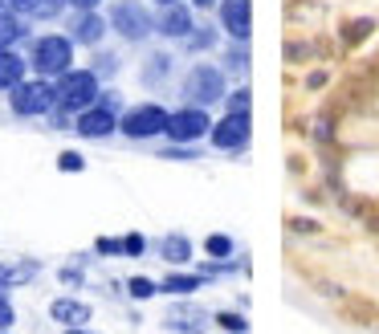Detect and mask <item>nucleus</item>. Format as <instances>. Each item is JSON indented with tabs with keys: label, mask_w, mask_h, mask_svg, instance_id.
I'll list each match as a JSON object with an SVG mask.
<instances>
[{
	"label": "nucleus",
	"mask_w": 379,
	"mask_h": 334,
	"mask_svg": "<svg viewBox=\"0 0 379 334\" xmlns=\"http://www.w3.org/2000/svg\"><path fill=\"white\" fill-rule=\"evenodd\" d=\"M155 4H164V8H167V4H176V0H155Z\"/></svg>",
	"instance_id": "47"
},
{
	"label": "nucleus",
	"mask_w": 379,
	"mask_h": 334,
	"mask_svg": "<svg viewBox=\"0 0 379 334\" xmlns=\"http://www.w3.org/2000/svg\"><path fill=\"white\" fill-rule=\"evenodd\" d=\"M9 106H13V115H50L53 106H57V90L50 86V78H37V82H17L13 86V94H9Z\"/></svg>",
	"instance_id": "3"
},
{
	"label": "nucleus",
	"mask_w": 379,
	"mask_h": 334,
	"mask_svg": "<svg viewBox=\"0 0 379 334\" xmlns=\"http://www.w3.org/2000/svg\"><path fill=\"white\" fill-rule=\"evenodd\" d=\"M363 224H367V229H371V233H379V212H371V217L363 220Z\"/></svg>",
	"instance_id": "43"
},
{
	"label": "nucleus",
	"mask_w": 379,
	"mask_h": 334,
	"mask_svg": "<svg viewBox=\"0 0 379 334\" xmlns=\"http://www.w3.org/2000/svg\"><path fill=\"white\" fill-rule=\"evenodd\" d=\"M339 314H343L351 326L379 330V301L363 298V294H343V298H339Z\"/></svg>",
	"instance_id": "9"
},
{
	"label": "nucleus",
	"mask_w": 379,
	"mask_h": 334,
	"mask_svg": "<svg viewBox=\"0 0 379 334\" xmlns=\"http://www.w3.org/2000/svg\"><path fill=\"white\" fill-rule=\"evenodd\" d=\"M290 229H294V233H318V224L306 220V217H294V220H290Z\"/></svg>",
	"instance_id": "39"
},
{
	"label": "nucleus",
	"mask_w": 379,
	"mask_h": 334,
	"mask_svg": "<svg viewBox=\"0 0 379 334\" xmlns=\"http://www.w3.org/2000/svg\"><path fill=\"white\" fill-rule=\"evenodd\" d=\"M94 249H98V253H111V257H115V253H123V241H115V236H98V245H94Z\"/></svg>",
	"instance_id": "38"
},
{
	"label": "nucleus",
	"mask_w": 379,
	"mask_h": 334,
	"mask_svg": "<svg viewBox=\"0 0 379 334\" xmlns=\"http://www.w3.org/2000/svg\"><path fill=\"white\" fill-rule=\"evenodd\" d=\"M245 62H249V53H245V41H237V50L229 53V66H232V69H245Z\"/></svg>",
	"instance_id": "37"
},
{
	"label": "nucleus",
	"mask_w": 379,
	"mask_h": 334,
	"mask_svg": "<svg viewBox=\"0 0 379 334\" xmlns=\"http://www.w3.org/2000/svg\"><path fill=\"white\" fill-rule=\"evenodd\" d=\"M167 69H171V57H167V53H155L147 66H143V82H164Z\"/></svg>",
	"instance_id": "22"
},
{
	"label": "nucleus",
	"mask_w": 379,
	"mask_h": 334,
	"mask_svg": "<svg viewBox=\"0 0 379 334\" xmlns=\"http://www.w3.org/2000/svg\"><path fill=\"white\" fill-rule=\"evenodd\" d=\"M192 4H196V8H213L216 0H192Z\"/></svg>",
	"instance_id": "44"
},
{
	"label": "nucleus",
	"mask_w": 379,
	"mask_h": 334,
	"mask_svg": "<svg viewBox=\"0 0 379 334\" xmlns=\"http://www.w3.org/2000/svg\"><path fill=\"white\" fill-rule=\"evenodd\" d=\"M69 334H90V330H82V326H69Z\"/></svg>",
	"instance_id": "45"
},
{
	"label": "nucleus",
	"mask_w": 379,
	"mask_h": 334,
	"mask_svg": "<svg viewBox=\"0 0 379 334\" xmlns=\"http://www.w3.org/2000/svg\"><path fill=\"white\" fill-rule=\"evenodd\" d=\"M115 66H118L115 53H98V57H94V74H115Z\"/></svg>",
	"instance_id": "34"
},
{
	"label": "nucleus",
	"mask_w": 379,
	"mask_h": 334,
	"mask_svg": "<svg viewBox=\"0 0 379 334\" xmlns=\"http://www.w3.org/2000/svg\"><path fill=\"white\" fill-rule=\"evenodd\" d=\"M74 131L82 134V139H106V134L118 131V118L111 106L94 102V106H86L82 115H74Z\"/></svg>",
	"instance_id": "8"
},
{
	"label": "nucleus",
	"mask_w": 379,
	"mask_h": 334,
	"mask_svg": "<svg viewBox=\"0 0 379 334\" xmlns=\"http://www.w3.org/2000/svg\"><path fill=\"white\" fill-rule=\"evenodd\" d=\"M213 143L220 151H241L249 143V115H225L213 127Z\"/></svg>",
	"instance_id": "11"
},
{
	"label": "nucleus",
	"mask_w": 379,
	"mask_h": 334,
	"mask_svg": "<svg viewBox=\"0 0 379 334\" xmlns=\"http://www.w3.org/2000/svg\"><path fill=\"white\" fill-rule=\"evenodd\" d=\"M50 318L53 322H62V326H82V322H90V306L86 301H74V298H57L50 306Z\"/></svg>",
	"instance_id": "15"
},
{
	"label": "nucleus",
	"mask_w": 379,
	"mask_h": 334,
	"mask_svg": "<svg viewBox=\"0 0 379 334\" xmlns=\"http://www.w3.org/2000/svg\"><path fill=\"white\" fill-rule=\"evenodd\" d=\"M37 4H41V0H9V8L21 13V17H37Z\"/></svg>",
	"instance_id": "35"
},
{
	"label": "nucleus",
	"mask_w": 379,
	"mask_h": 334,
	"mask_svg": "<svg viewBox=\"0 0 379 334\" xmlns=\"http://www.w3.org/2000/svg\"><path fill=\"white\" fill-rule=\"evenodd\" d=\"M183 94L192 98V106H213V102H225V74L208 62H200V66L188 69V78H183Z\"/></svg>",
	"instance_id": "4"
},
{
	"label": "nucleus",
	"mask_w": 379,
	"mask_h": 334,
	"mask_svg": "<svg viewBox=\"0 0 379 334\" xmlns=\"http://www.w3.org/2000/svg\"><path fill=\"white\" fill-rule=\"evenodd\" d=\"M159 289H164V294H176V298H183V294L200 289V277H192V273H171V277H167Z\"/></svg>",
	"instance_id": "21"
},
{
	"label": "nucleus",
	"mask_w": 379,
	"mask_h": 334,
	"mask_svg": "<svg viewBox=\"0 0 379 334\" xmlns=\"http://www.w3.org/2000/svg\"><path fill=\"white\" fill-rule=\"evenodd\" d=\"M37 273V261H25V265H0V285L9 289V285H21V282H29Z\"/></svg>",
	"instance_id": "20"
},
{
	"label": "nucleus",
	"mask_w": 379,
	"mask_h": 334,
	"mask_svg": "<svg viewBox=\"0 0 379 334\" xmlns=\"http://www.w3.org/2000/svg\"><path fill=\"white\" fill-rule=\"evenodd\" d=\"M208 127H213V118H208L204 106H183L167 118V139L171 143H196V139L208 134Z\"/></svg>",
	"instance_id": "7"
},
{
	"label": "nucleus",
	"mask_w": 379,
	"mask_h": 334,
	"mask_svg": "<svg viewBox=\"0 0 379 334\" xmlns=\"http://www.w3.org/2000/svg\"><path fill=\"white\" fill-rule=\"evenodd\" d=\"M371 33H375V21H371V17L346 21V25H343V45H346V50H355V45H363Z\"/></svg>",
	"instance_id": "19"
},
{
	"label": "nucleus",
	"mask_w": 379,
	"mask_h": 334,
	"mask_svg": "<svg viewBox=\"0 0 379 334\" xmlns=\"http://www.w3.org/2000/svg\"><path fill=\"white\" fill-rule=\"evenodd\" d=\"M0 334H9V330H0Z\"/></svg>",
	"instance_id": "48"
},
{
	"label": "nucleus",
	"mask_w": 379,
	"mask_h": 334,
	"mask_svg": "<svg viewBox=\"0 0 379 334\" xmlns=\"http://www.w3.org/2000/svg\"><path fill=\"white\" fill-rule=\"evenodd\" d=\"M13 322H17V310H13V301L0 294V330H9Z\"/></svg>",
	"instance_id": "32"
},
{
	"label": "nucleus",
	"mask_w": 379,
	"mask_h": 334,
	"mask_svg": "<svg viewBox=\"0 0 379 334\" xmlns=\"http://www.w3.org/2000/svg\"><path fill=\"white\" fill-rule=\"evenodd\" d=\"M285 57H290V62H302V57H314V45H306V41H290V45H285Z\"/></svg>",
	"instance_id": "31"
},
{
	"label": "nucleus",
	"mask_w": 379,
	"mask_h": 334,
	"mask_svg": "<svg viewBox=\"0 0 379 334\" xmlns=\"http://www.w3.org/2000/svg\"><path fill=\"white\" fill-rule=\"evenodd\" d=\"M62 282L78 285V282H82V269H62Z\"/></svg>",
	"instance_id": "41"
},
{
	"label": "nucleus",
	"mask_w": 379,
	"mask_h": 334,
	"mask_svg": "<svg viewBox=\"0 0 379 334\" xmlns=\"http://www.w3.org/2000/svg\"><path fill=\"white\" fill-rule=\"evenodd\" d=\"M57 106L69 110V115H82L86 106H94L98 102V74L94 69H66L62 78H57Z\"/></svg>",
	"instance_id": "1"
},
{
	"label": "nucleus",
	"mask_w": 379,
	"mask_h": 334,
	"mask_svg": "<svg viewBox=\"0 0 379 334\" xmlns=\"http://www.w3.org/2000/svg\"><path fill=\"white\" fill-rule=\"evenodd\" d=\"M249 86H241V90H229L225 94V106H229V115H249Z\"/></svg>",
	"instance_id": "24"
},
{
	"label": "nucleus",
	"mask_w": 379,
	"mask_h": 334,
	"mask_svg": "<svg viewBox=\"0 0 379 334\" xmlns=\"http://www.w3.org/2000/svg\"><path fill=\"white\" fill-rule=\"evenodd\" d=\"M69 62H74V41H69V37H57V33L41 37L33 45V57H29V66H33L41 78H62L66 69H74Z\"/></svg>",
	"instance_id": "2"
},
{
	"label": "nucleus",
	"mask_w": 379,
	"mask_h": 334,
	"mask_svg": "<svg viewBox=\"0 0 379 334\" xmlns=\"http://www.w3.org/2000/svg\"><path fill=\"white\" fill-rule=\"evenodd\" d=\"M57 167H62V171H82V167H86V159L78 155V151H62V159H57Z\"/></svg>",
	"instance_id": "30"
},
{
	"label": "nucleus",
	"mask_w": 379,
	"mask_h": 334,
	"mask_svg": "<svg viewBox=\"0 0 379 334\" xmlns=\"http://www.w3.org/2000/svg\"><path fill=\"white\" fill-rule=\"evenodd\" d=\"M102 33H106V21L94 8H86V13H78L69 21V41H78V45H98Z\"/></svg>",
	"instance_id": "13"
},
{
	"label": "nucleus",
	"mask_w": 379,
	"mask_h": 334,
	"mask_svg": "<svg viewBox=\"0 0 379 334\" xmlns=\"http://www.w3.org/2000/svg\"><path fill=\"white\" fill-rule=\"evenodd\" d=\"M204 249L213 253L216 261H225V257H232V236H225V233H213L208 241H204Z\"/></svg>",
	"instance_id": "23"
},
{
	"label": "nucleus",
	"mask_w": 379,
	"mask_h": 334,
	"mask_svg": "<svg viewBox=\"0 0 379 334\" xmlns=\"http://www.w3.org/2000/svg\"><path fill=\"white\" fill-rule=\"evenodd\" d=\"M111 25H115V33L123 37V41H143V37L155 29L151 13L139 0H118L115 8H111Z\"/></svg>",
	"instance_id": "6"
},
{
	"label": "nucleus",
	"mask_w": 379,
	"mask_h": 334,
	"mask_svg": "<svg viewBox=\"0 0 379 334\" xmlns=\"http://www.w3.org/2000/svg\"><path fill=\"white\" fill-rule=\"evenodd\" d=\"M25 57H17L13 50H0V90H13L17 82H25Z\"/></svg>",
	"instance_id": "16"
},
{
	"label": "nucleus",
	"mask_w": 379,
	"mask_h": 334,
	"mask_svg": "<svg viewBox=\"0 0 379 334\" xmlns=\"http://www.w3.org/2000/svg\"><path fill=\"white\" fill-rule=\"evenodd\" d=\"M69 4H74V8H78V13H86V8H98L102 0H69Z\"/></svg>",
	"instance_id": "42"
},
{
	"label": "nucleus",
	"mask_w": 379,
	"mask_h": 334,
	"mask_svg": "<svg viewBox=\"0 0 379 334\" xmlns=\"http://www.w3.org/2000/svg\"><path fill=\"white\" fill-rule=\"evenodd\" d=\"M216 326H220V330H229V334H245L249 330V318L225 310V314H216Z\"/></svg>",
	"instance_id": "25"
},
{
	"label": "nucleus",
	"mask_w": 379,
	"mask_h": 334,
	"mask_svg": "<svg viewBox=\"0 0 379 334\" xmlns=\"http://www.w3.org/2000/svg\"><path fill=\"white\" fill-rule=\"evenodd\" d=\"M167 110L164 106H155V102H143V106H135L127 115L118 118V131L127 134V139H155V134H167Z\"/></svg>",
	"instance_id": "5"
},
{
	"label": "nucleus",
	"mask_w": 379,
	"mask_h": 334,
	"mask_svg": "<svg viewBox=\"0 0 379 334\" xmlns=\"http://www.w3.org/2000/svg\"><path fill=\"white\" fill-rule=\"evenodd\" d=\"M183 41H188V50H208V45H213V33H196V29H192Z\"/></svg>",
	"instance_id": "36"
},
{
	"label": "nucleus",
	"mask_w": 379,
	"mask_h": 334,
	"mask_svg": "<svg viewBox=\"0 0 379 334\" xmlns=\"http://www.w3.org/2000/svg\"><path fill=\"white\" fill-rule=\"evenodd\" d=\"M339 208H343L346 217H359V220H367L371 212H375L367 200H355V196H339Z\"/></svg>",
	"instance_id": "26"
},
{
	"label": "nucleus",
	"mask_w": 379,
	"mask_h": 334,
	"mask_svg": "<svg viewBox=\"0 0 379 334\" xmlns=\"http://www.w3.org/2000/svg\"><path fill=\"white\" fill-rule=\"evenodd\" d=\"M322 86H327V74H322V69H318V74H310V78H306V90H322Z\"/></svg>",
	"instance_id": "40"
},
{
	"label": "nucleus",
	"mask_w": 379,
	"mask_h": 334,
	"mask_svg": "<svg viewBox=\"0 0 379 334\" xmlns=\"http://www.w3.org/2000/svg\"><path fill=\"white\" fill-rule=\"evenodd\" d=\"M164 322H167V330H176V334H204L208 330V314L200 306H171Z\"/></svg>",
	"instance_id": "12"
},
{
	"label": "nucleus",
	"mask_w": 379,
	"mask_h": 334,
	"mask_svg": "<svg viewBox=\"0 0 379 334\" xmlns=\"http://www.w3.org/2000/svg\"><path fill=\"white\" fill-rule=\"evenodd\" d=\"M25 33H29V29H25V21H21L17 13H0V50H13Z\"/></svg>",
	"instance_id": "18"
},
{
	"label": "nucleus",
	"mask_w": 379,
	"mask_h": 334,
	"mask_svg": "<svg viewBox=\"0 0 379 334\" xmlns=\"http://www.w3.org/2000/svg\"><path fill=\"white\" fill-rule=\"evenodd\" d=\"M155 29H159L164 37H176V41H183V37L192 33L196 25H192V13H188L180 0H176V4H167V8H164V17L155 21Z\"/></svg>",
	"instance_id": "14"
},
{
	"label": "nucleus",
	"mask_w": 379,
	"mask_h": 334,
	"mask_svg": "<svg viewBox=\"0 0 379 334\" xmlns=\"http://www.w3.org/2000/svg\"><path fill=\"white\" fill-rule=\"evenodd\" d=\"M127 289H131V298H139V301H147V298H155V294H159V285L147 282V277H131V282H127Z\"/></svg>",
	"instance_id": "27"
},
{
	"label": "nucleus",
	"mask_w": 379,
	"mask_h": 334,
	"mask_svg": "<svg viewBox=\"0 0 379 334\" xmlns=\"http://www.w3.org/2000/svg\"><path fill=\"white\" fill-rule=\"evenodd\" d=\"M220 25L229 29L232 41H249V29H253V4H249V0H220Z\"/></svg>",
	"instance_id": "10"
},
{
	"label": "nucleus",
	"mask_w": 379,
	"mask_h": 334,
	"mask_svg": "<svg viewBox=\"0 0 379 334\" xmlns=\"http://www.w3.org/2000/svg\"><path fill=\"white\" fill-rule=\"evenodd\" d=\"M66 4H69V0H41V4H37V17H41V21H53L62 8H66Z\"/></svg>",
	"instance_id": "29"
},
{
	"label": "nucleus",
	"mask_w": 379,
	"mask_h": 334,
	"mask_svg": "<svg viewBox=\"0 0 379 334\" xmlns=\"http://www.w3.org/2000/svg\"><path fill=\"white\" fill-rule=\"evenodd\" d=\"M0 13H9V0H0Z\"/></svg>",
	"instance_id": "46"
},
{
	"label": "nucleus",
	"mask_w": 379,
	"mask_h": 334,
	"mask_svg": "<svg viewBox=\"0 0 379 334\" xmlns=\"http://www.w3.org/2000/svg\"><path fill=\"white\" fill-rule=\"evenodd\" d=\"M159 257H164L167 265H188V257H192V245H188V236L171 233L159 241Z\"/></svg>",
	"instance_id": "17"
},
{
	"label": "nucleus",
	"mask_w": 379,
	"mask_h": 334,
	"mask_svg": "<svg viewBox=\"0 0 379 334\" xmlns=\"http://www.w3.org/2000/svg\"><path fill=\"white\" fill-rule=\"evenodd\" d=\"M159 159H176V163H188V159H196V151L188 147V143H176V147H167Z\"/></svg>",
	"instance_id": "28"
},
{
	"label": "nucleus",
	"mask_w": 379,
	"mask_h": 334,
	"mask_svg": "<svg viewBox=\"0 0 379 334\" xmlns=\"http://www.w3.org/2000/svg\"><path fill=\"white\" fill-rule=\"evenodd\" d=\"M147 249V241H143V236L139 233H131V236H123V253H127V257H139V253Z\"/></svg>",
	"instance_id": "33"
}]
</instances>
